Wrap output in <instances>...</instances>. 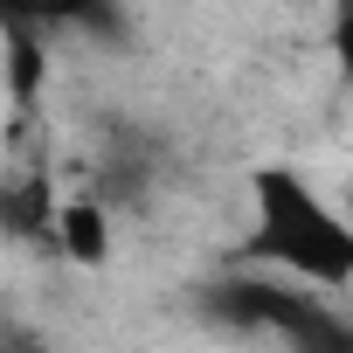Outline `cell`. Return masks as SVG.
Listing matches in <instances>:
<instances>
[{"instance_id": "obj_1", "label": "cell", "mask_w": 353, "mask_h": 353, "mask_svg": "<svg viewBox=\"0 0 353 353\" xmlns=\"http://www.w3.org/2000/svg\"><path fill=\"white\" fill-rule=\"evenodd\" d=\"M250 256L312 291H353V215L325 201L298 166L250 173Z\"/></svg>"}, {"instance_id": "obj_2", "label": "cell", "mask_w": 353, "mask_h": 353, "mask_svg": "<svg viewBox=\"0 0 353 353\" xmlns=\"http://www.w3.org/2000/svg\"><path fill=\"white\" fill-rule=\"evenodd\" d=\"M222 312L250 332H270V339H291V346H346V325L325 312V298L312 284H291V277H236L222 284Z\"/></svg>"}, {"instance_id": "obj_3", "label": "cell", "mask_w": 353, "mask_h": 353, "mask_svg": "<svg viewBox=\"0 0 353 353\" xmlns=\"http://www.w3.org/2000/svg\"><path fill=\"white\" fill-rule=\"evenodd\" d=\"M49 250H56L63 263H77V270L111 263V208H104L97 194L56 201V236H49Z\"/></svg>"}, {"instance_id": "obj_4", "label": "cell", "mask_w": 353, "mask_h": 353, "mask_svg": "<svg viewBox=\"0 0 353 353\" xmlns=\"http://www.w3.org/2000/svg\"><path fill=\"white\" fill-rule=\"evenodd\" d=\"M111 14V0H0V28H28V35H56V28H97Z\"/></svg>"}, {"instance_id": "obj_5", "label": "cell", "mask_w": 353, "mask_h": 353, "mask_svg": "<svg viewBox=\"0 0 353 353\" xmlns=\"http://www.w3.org/2000/svg\"><path fill=\"white\" fill-rule=\"evenodd\" d=\"M0 229L49 250V236H56V194H49L42 181H14V188H0Z\"/></svg>"}, {"instance_id": "obj_6", "label": "cell", "mask_w": 353, "mask_h": 353, "mask_svg": "<svg viewBox=\"0 0 353 353\" xmlns=\"http://www.w3.org/2000/svg\"><path fill=\"white\" fill-rule=\"evenodd\" d=\"M325 56H332V70L353 83V0H339L332 21H325Z\"/></svg>"}]
</instances>
